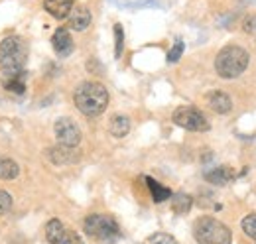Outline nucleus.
Listing matches in <instances>:
<instances>
[{
	"label": "nucleus",
	"mask_w": 256,
	"mask_h": 244,
	"mask_svg": "<svg viewBox=\"0 0 256 244\" xmlns=\"http://www.w3.org/2000/svg\"><path fill=\"white\" fill-rule=\"evenodd\" d=\"M26 65V46L22 38L8 36L0 42V69L6 79H16L24 75Z\"/></svg>",
	"instance_id": "1"
},
{
	"label": "nucleus",
	"mask_w": 256,
	"mask_h": 244,
	"mask_svg": "<svg viewBox=\"0 0 256 244\" xmlns=\"http://www.w3.org/2000/svg\"><path fill=\"white\" fill-rule=\"evenodd\" d=\"M73 98H75V106L85 116H98L108 106V92L100 83H95V81L81 83L75 89Z\"/></svg>",
	"instance_id": "2"
},
{
	"label": "nucleus",
	"mask_w": 256,
	"mask_h": 244,
	"mask_svg": "<svg viewBox=\"0 0 256 244\" xmlns=\"http://www.w3.org/2000/svg\"><path fill=\"white\" fill-rule=\"evenodd\" d=\"M248 52L240 46H224L223 50L217 54L215 60V71L223 79H236L244 73L248 67Z\"/></svg>",
	"instance_id": "3"
},
{
	"label": "nucleus",
	"mask_w": 256,
	"mask_h": 244,
	"mask_svg": "<svg viewBox=\"0 0 256 244\" xmlns=\"http://www.w3.org/2000/svg\"><path fill=\"white\" fill-rule=\"evenodd\" d=\"M193 236L199 244H230L232 240L230 228L213 216L197 218L193 224Z\"/></svg>",
	"instance_id": "4"
},
{
	"label": "nucleus",
	"mask_w": 256,
	"mask_h": 244,
	"mask_svg": "<svg viewBox=\"0 0 256 244\" xmlns=\"http://www.w3.org/2000/svg\"><path fill=\"white\" fill-rule=\"evenodd\" d=\"M83 226H85V232L89 236H93L100 242H114L120 234L116 220L112 216H106V214H89L85 218Z\"/></svg>",
	"instance_id": "5"
},
{
	"label": "nucleus",
	"mask_w": 256,
	"mask_h": 244,
	"mask_svg": "<svg viewBox=\"0 0 256 244\" xmlns=\"http://www.w3.org/2000/svg\"><path fill=\"white\" fill-rule=\"evenodd\" d=\"M172 120H174V124H178L186 130H192V132H207L209 130V122L205 118V114L195 106L176 108L172 114Z\"/></svg>",
	"instance_id": "6"
},
{
	"label": "nucleus",
	"mask_w": 256,
	"mask_h": 244,
	"mask_svg": "<svg viewBox=\"0 0 256 244\" xmlns=\"http://www.w3.org/2000/svg\"><path fill=\"white\" fill-rule=\"evenodd\" d=\"M54 132H56V138H58V142L62 146L75 148L81 142V130H79V126L71 120V118H67V116L60 118V120L54 124Z\"/></svg>",
	"instance_id": "7"
},
{
	"label": "nucleus",
	"mask_w": 256,
	"mask_h": 244,
	"mask_svg": "<svg viewBox=\"0 0 256 244\" xmlns=\"http://www.w3.org/2000/svg\"><path fill=\"white\" fill-rule=\"evenodd\" d=\"M67 22H69V28H71V30H75V32L87 30L89 24H91V12H89L85 6L77 4V6L71 8V12H69V16H67Z\"/></svg>",
	"instance_id": "8"
},
{
	"label": "nucleus",
	"mask_w": 256,
	"mask_h": 244,
	"mask_svg": "<svg viewBox=\"0 0 256 244\" xmlns=\"http://www.w3.org/2000/svg\"><path fill=\"white\" fill-rule=\"evenodd\" d=\"M52 44H54V50L60 58H67L71 52H73V40H71V34L65 28H58L54 38H52Z\"/></svg>",
	"instance_id": "9"
},
{
	"label": "nucleus",
	"mask_w": 256,
	"mask_h": 244,
	"mask_svg": "<svg viewBox=\"0 0 256 244\" xmlns=\"http://www.w3.org/2000/svg\"><path fill=\"white\" fill-rule=\"evenodd\" d=\"M207 102L211 106V110H215L217 114H226L232 108V100L230 96L223 91H213L207 94Z\"/></svg>",
	"instance_id": "10"
},
{
	"label": "nucleus",
	"mask_w": 256,
	"mask_h": 244,
	"mask_svg": "<svg viewBox=\"0 0 256 244\" xmlns=\"http://www.w3.org/2000/svg\"><path fill=\"white\" fill-rule=\"evenodd\" d=\"M44 8L48 10V14H52L58 20H64L69 16L71 8H73V0H44Z\"/></svg>",
	"instance_id": "11"
},
{
	"label": "nucleus",
	"mask_w": 256,
	"mask_h": 244,
	"mask_svg": "<svg viewBox=\"0 0 256 244\" xmlns=\"http://www.w3.org/2000/svg\"><path fill=\"white\" fill-rule=\"evenodd\" d=\"M205 180L213 185H226L230 180H234V172L228 166H219V168H213L211 172H207Z\"/></svg>",
	"instance_id": "12"
},
{
	"label": "nucleus",
	"mask_w": 256,
	"mask_h": 244,
	"mask_svg": "<svg viewBox=\"0 0 256 244\" xmlns=\"http://www.w3.org/2000/svg\"><path fill=\"white\" fill-rule=\"evenodd\" d=\"M108 130L114 138H124L128 132H130V120L124 114H114L110 118V124H108Z\"/></svg>",
	"instance_id": "13"
},
{
	"label": "nucleus",
	"mask_w": 256,
	"mask_h": 244,
	"mask_svg": "<svg viewBox=\"0 0 256 244\" xmlns=\"http://www.w3.org/2000/svg\"><path fill=\"white\" fill-rule=\"evenodd\" d=\"M65 230H67V228H65L64 222H62L60 218H52V220L46 224V238H48V242L58 244L64 238Z\"/></svg>",
	"instance_id": "14"
},
{
	"label": "nucleus",
	"mask_w": 256,
	"mask_h": 244,
	"mask_svg": "<svg viewBox=\"0 0 256 244\" xmlns=\"http://www.w3.org/2000/svg\"><path fill=\"white\" fill-rule=\"evenodd\" d=\"M50 160L54 162V164H58V166H64V164H69V162H73L75 160V154H73V148H67V146H58V148H50Z\"/></svg>",
	"instance_id": "15"
},
{
	"label": "nucleus",
	"mask_w": 256,
	"mask_h": 244,
	"mask_svg": "<svg viewBox=\"0 0 256 244\" xmlns=\"http://www.w3.org/2000/svg\"><path fill=\"white\" fill-rule=\"evenodd\" d=\"M192 205H193L192 195H188V193H176V195H172V209H174V213L178 214L190 213Z\"/></svg>",
	"instance_id": "16"
},
{
	"label": "nucleus",
	"mask_w": 256,
	"mask_h": 244,
	"mask_svg": "<svg viewBox=\"0 0 256 244\" xmlns=\"http://www.w3.org/2000/svg\"><path fill=\"white\" fill-rule=\"evenodd\" d=\"M20 176V166L10 160L0 156V180H16Z\"/></svg>",
	"instance_id": "17"
},
{
	"label": "nucleus",
	"mask_w": 256,
	"mask_h": 244,
	"mask_svg": "<svg viewBox=\"0 0 256 244\" xmlns=\"http://www.w3.org/2000/svg\"><path fill=\"white\" fill-rule=\"evenodd\" d=\"M146 185H148V189H150V193H152V199H154L156 203H162V201H166V199L172 197V191H170L168 187L160 185L154 178H146Z\"/></svg>",
	"instance_id": "18"
},
{
	"label": "nucleus",
	"mask_w": 256,
	"mask_h": 244,
	"mask_svg": "<svg viewBox=\"0 0 256 244\" xmlns=\"http://www.w3.org/2000/svg\"><path fill=\"white\" fill-rule=\"evenodd\" d=\"M124 50V30L120 24H114V58H120Z\"/></svg>",
	"instance_id": "19"
},
{
	"label": "nucleus",
	"mask_w": 256,
	"mask_h": 244,
	"mask_svg": "<svg viewBox=\"0 0 256 244\" xmlns=\"http://www.w3.org/2000/svg\"><path fill=\"white\" fill-rule=\"evenodd\" d=\"M4 89L10 92H16V94H22V92L26 91L22 77H16V79H4Z\"/></svg>",
	"instance_id": "20"
},
{
	"label": "nucleus",
	"mask_w": 256,
	"mask_h": 244,
	"mask_svg": "<svg viewBox=\"0 0 256 244\" xmlns=\"http://www.w3.org/2000/svg\"><path fill=\"white\" fill-rule=\"evenodd\" d=\"M242 230L244 234H248L250 238L256 240V214H246L242 218Z\"/></svg>",
	"instance_id": "21"
},
{
	"label": "nucleus",
	"mask_w": 256,
	"mask_h": 244,
	"mask_svg": "<svg viewBox=\"0 0 256 244\" xmlns=\"http://www.w3.org/2000/svg\"><path fill=\"white\" fill-rule=\"evenodd\" d=\"M148 244H180V242L172 234H168V232H156V234H152L148 238Z\"/></svg>",
	"instance_id": "22"
},
{
	"label": "nucleus",
	"mask_w": 256,
	"mask_h": 244,
	"mask_svg": "<svg viewBox=\"0 0 256 244\" xmlns=\"http://www.w3.org/2000/svg\"><path fill=\"white\" fill-rule=\"evenodd\" d=\"M182 54H184V42H182V40H176L174 48H172L170 54H168V61H170V63H176V61L182 58Z\"/></svg>",
	"instance_id": "23"
},
{
	"label": "nucleus",
	"mask_w": 256,
	"mask_h": 244,
	"mask_svg": "<svg viewBox=\"0 0 256 244\" xmlns=\"http://www.w3.org/2000/svg\"><path fill=\"white\" fill-rule=\"evenodd\" d=\"M12 209V195L6 191H0V214L8 213Z\"/></svg>",
	"instance_id": "24"
},
{
	"label": "nucleus",
	"mask_w": 256,
	"mask_h": 244,
	"mask_svg": "<svg viewBox=\"0 0 256 244\" xmlns=\"http://www.w3.org/2000/svg\"><path fill=\"white\" fill-rule=\"evenodd\" d=\"M58 244H83V240H81V236H79L77 232H73V230H65L64 238H62Z\"/></svg>",
	"instance_id": "25"
},
{
	"label": "nucleus",
	"mask_w": 256,
	"mask_h": 244,
	"mask_svg": "<svg viewBox=\"0 0 256 244\" xmlns=\"http://www.w3.org/2000/svg\"><path fill=\"white\" fill-rule=\"evenodd\" d=\"M256 18L254 16H250V18H246V20H244V30L246 32H254L256 30Z\"/></svg>",
	"instance_id": "26"
}]
</instances>
